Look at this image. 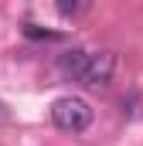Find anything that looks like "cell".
Returning <instances> with one entry per match:
<instances>
[{"instance_id": "cell-3", "label": "cell", "mask_w": 143, "mask_h": 146, "mask_svg": "<svg viewBox=\"0 0 143 146\" xmlns=\"http://www.w3.org/2000/svg\"><path fill=\"white\" fill-rule=\"evenodd\" d=\"M89 61H92L89 51L72 48V51H65V54H58V75L68 78V82H82V75H85V68H89Z\"/></svg>"}, {"instance_id": "cell-5", "label": "cell", "mask_w": 143, "mask_h": 146, "mask_svg": "<svg viewBox=\"0 0 143 146\" xmlns=\"http://www.w3.org/2000/svg\"><path fill=\"white\" fill-rule=\"evenodd\" d=\"M85 10H89V3H68V0L58 3V14H61V17H78V14H85Z\"/></svg>"}, {"instance_id": "cell-4", "label": "cell", "mask_w": 143, "mask_h": 146, "mask_svg": "<svg viewBox=\"0 0 143 146\" xmlns=\"http://www.w3.org/2000/svg\"><path fill=\"white\" fill-rule=\"evenodd\" d=\"M24 34L31 37V41H61L65 37V34H58V31H44L37 24H24Z\"/></svg>"}, {"instance_id": "cell-1", "label": "cell", "mask_w": 143, "mask_h": 146, "mask_svg": "<svg viewBox=\"0 0 143 146\" xmlns=\"http://www.w3.org/2000/svg\"><path fill=\"white\" fill-rule=\"evenodd\" d=\"M51 122L61 129V133H82L89 122H92V106L78 95H65L51 106Z\"/></svg>"}, {"instance_id": "cell-2", "label": "cell", "mask_w": 143, "mask_h": 146, "mask_svg": "<svg viewBox=\"0 0 143 146\" xmlns=\"http://www.w3.org/2000/svg\"><path fill=\"white\" fill-rule=\"evenodd\" d=\"M112 68H116V58L109 51H99V54H92V61H89V68H85V75H82L78 85L102 88V85H109V78H112Z\"/></svg>"}, {"instance_id": "cell-6", "label": "cell", "mask_w": 143, "mask_h": 146, "mask_svg": "<svg viewBox=\"0 0 143 146\" xmlns=\"http://www.w3.org/2000/svg\"><path fill=\"white\" fill-rule=\"evenodd\" d=\"M0 119H3V106H0Z\"/></svg>"}]
</instances>
